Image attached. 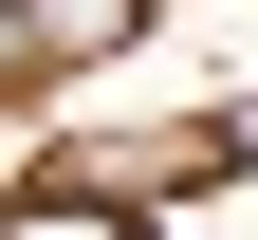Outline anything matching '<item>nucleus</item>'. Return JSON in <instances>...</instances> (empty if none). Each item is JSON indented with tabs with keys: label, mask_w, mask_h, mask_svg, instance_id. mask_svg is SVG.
Here are the masks:
<instances>
[{
	"label": "nucleus",
	"mask_w": 258,
	"mask_h": 240,
	"mask_svg": "<svg viewBox=\"0 0 258 240\" xmlns=\"http://www.w3.org/2000/svg\"><path fill=\"white\" fill-rule=\"evenodd\" d=\"M19 19H37V56H55V74H74V56H129V37H148V0H19Z\"/></svg>",
	"instance_id": "1"
},
{
	"label": "nucleus",
	"mask_w": 258,
	"mask_h": 240,
	"mask_svg": "<svg viewBox=\"0 0 258 240\" xmlns=\"http://www.w3.org/2000/svg\"><path fill=\"white\" fill-rule=\"evenodd\" d=\"M0 240H148V222H129V203H92V185H37Z\"/></svg>",
	"instance_id": "2"
},
{
	"label": "nucleus",
	"mask_w": 258,
	"mask_h": 240,
	"mask_svg": "<svg viewBox=\"0 0 258 240\" xmlns=\"http://www.w3.org/2000/svg\"><path fill=\"white\" fill-rule=\"evenodd\" d=\"M37 74H55V56H37V19L0 0V111H37Z\"/></svg>",
	"instance_id": "3"
},
{
	"label": "nucleus",
	"mask_w": 258,
	"mask_h": 240,
	"mask_svg": "<svg viewBox=\"0 0 258 240\" xmlns=\"http://www.w3.org/2000/svg\"><path fill=\"white\" fill-rule=\"evenodd\" d=\"M203 166H258V92H240V111H221V129H203Z\"/></svg>",
	"instance_id": "4"
}]
</instances>
